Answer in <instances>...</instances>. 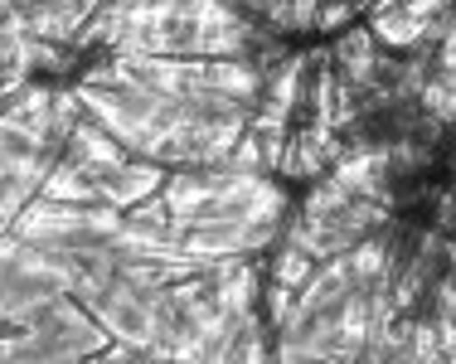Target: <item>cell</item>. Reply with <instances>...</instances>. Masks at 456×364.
<instances>
[{"label": "cell", "mask_w": 456, "mask_h": 364, "mask_svg": "<svg viewBox=\"0 0 456 364\" xmlns=\"http://www.w3.org/2000/svg\"><path fill=\"white\" fill-rule=\"evenodd\" d=\"M97 326H107V336L112 340H132V345L146 350L151 340H156V320H151V296H141L136 287H126L122 277L112 282V292L97 296L88 306Z\"/></svg>", "instance_id": "obj_1"}, {"label": "cell", "mask_w": 456, "mask_h": 364, "mask_svg": "<svg viewBox=\"0 0 456 364\" xmlns=\"http://www.w3.org/2000/svg\"><path fill=\"white\" fill-rule=\"evenodd\" d=\"M166 180H170V166H160V160H126L122 170H112V175L102 180V199L107 205H117V209H136L141 199H151V195H160L166 190Z\"/></svg>", "instance_id": "obj_2"}, {"label": "cell", "mask_w": 456, "mask_h": 364, "mask_svg": "<svg viewBox=\"0 0 456 364\" xmlns=\"http://www.w3.org/2000/svg\"><path fill=\"white\" fill-rule=\"evenodd\" d=\"M59 296V287L39 282V277L20 272V267H5V277H0V316H5V326H25V320H35L45 306H53Z\"/></svg>", "instance_id": "obj_3"}, {"label": "cell", "mask_w": 456, "mask_h": 364, "mask_svg": "<svg viewBox=\"0 0 456 364\" xmlns=\"http://www.w3.org/2000/svg\"><path fill=\"white\" fill-rule=\"evenodd\" d=\"M330 59L340 63V78L354 83V88H374V83H379V39H374V29H369V25L340 29Z\"/></svg>", "instance_id": "obj_4"}, {"label": "cell", "mask_w": 456, "mask_h": 364, "mask_svg": "<svg viewBox=\"0 0 456 364\" xmlns=\"http://www.w3.org/2000/svg\"><path fill=\"white\" fill-rule=\"evenodd\" d=\"M200 88H219V93H228V98L257 107L263 102V88H267V73L257 69L253 59H204Z\"/></svg>", "instance_id": "obj_5"}, {"label": "cell", "mask_w": 456, "mask_h": 364, "mask_svg": "<svg viewBox=\"0 0 456 364\" xmlns=\"http://www.w3.org/2000/svg\"><path fill=\"white\" fill-rule=\"evenodd\" d=\"M214 170H200V166H180V170H170V180H166V205L170 214H180V219H194V209L204 205V199L214 195Z\"/></svg>", "instance_id": "obj_6"}, {"label": "cell", "mask_w": 456, "mask_h": 364, "mask_svg": "<svg viewBox=\"0 0 456 364\" xmlns=\"http://www.w3.org/2000/svg\"><path fill=\"white\" fill-rule=\"evenodd\" d=\"M39 195L59 199V205H97V199H102V190H97V180H88L69 156H63L59 166H53V175L45 180V190H39Z\"/></svg>", "instance_id": "obj_7"}, {"label": "cell", "mask_w": 456, "mask_h": 364, "mask_svg": "<svg viewBox=\"0 0 456 364\" xmlns=\"http://www.w3.org/2000/svg\"><path fill=\"white\" fill-rule=\"evenodd\" d=\"M369 29H374V39H379L388 53H412V49H422V20H412L403 5H398V10H384V15H369Z\"/></svg>", "instance_id": "obj_8"}, {"label": "cell", "mask_w": 456, "mask_h": 364, "mask_svg": "<svg viewBox=\"0 0 456 364\" xmlns=\"http://www.w3.org/2000/svg\"><path fill=\"white\" fill-rule=\"evenodd\" d=\"M316 267H321V263L311 258L306 248H297V243L281 239L277 248H273V263H267V272H273V282H287V287H297V292H301V287L316 277Z\"/></svg>", "instance_id": "obj_9"}, {"label": "cell", "mask_w": 456, "mask_h": 364, "mask_svg": "<svg viewBox=\"0 0 456 364\" xmlns=\"http://www.w3.org/2000/svg\"><path fill=\"white\" fill-rule=\"evenodd\" d=\"M350 199H354L350 190H345L340 180L325 170L316 185H311V195H306V205H301V214H311V219H325V214H340L345 205H350Z\"/></svg>", "instance_id": "obj_10"}, {"label": "cell", "mask_w": 456, "mask_h": 364, "mask_svg": "<svg viewBox=\"0 0 456 364\" xmlns=\"http://www.w3.org/2000/svg\"><path fill=\"white\" fill-rule=\"evenodd\" d=\"M432 302H437V330H442V350H447V360L456 364V282H452V277H442V282L432 287Z\"/></svg>", "instance_id": "obj_11"}, {"label": "cell", "mask_w": 456, "mask_h": 364, "mask_svg": "<svg viewBox=\"0 0 456 364\" xmlns=\"http://www.w3.org/2000/svg\"><path fill=\"white\" fill-rule=\"evenodd\" d=\"M412 360H418V364L447 360V350H442V330H437V316H432V320H412Z\"/></svg>", "instance_id": "obj_12"}, {"label": "cell", "mask_w": 456, "mask_h": 364, "mask_svg": "<svg viewBox=\"0 0 456 364\" xmlns=\"http://www.w3.org/2000/svg\"><path fill=\"white\" fill-rule=\"evenodd\" d=\"M291 306H297V287L287 282H267V326H281V320L291 316Z\"/></svg>", "instance_id": "obj_13"}, {"label": "cell", "mask_w": 456, "mask_h": 364, "mask_svg": "<svg viewBox=\"0 0 456 364\" xmlns=\"http://www.w3.org/2000/svg\"><path fill=\"white\" fill-rule=\"evenodd\" d=\"M354 25V0H325L321 5V20L316 29H325V35H340V29Z\"/></svg>", "instance_id": "obj_14"}, {"label": "cell", "mask_w": 456, "mask_h": 364, "mask_svg": "<svg viewBox=\"0 0 456 364\" xmlns=\"http://www.w3.org/2000/svg\"><path fill=\"white\" fill-rule=\"evenodd\" d=\"M126 214H132V219H141V223H151V229H166V233H170V219H175V214H170V205H166V195L141 199V205L126 209Z\"/></svg>", "instance_id": "obj_15"}, {"label": "cell", "mask_w": 456, "mask_h": 364, "mask_svg": "<svg viewBox=\"0 0 456 364\" xmlns=\"http://www.w3.org/2000/svg\"><path fill=\"white\" fill-rule=\"evenodd\" d=\"M403 10H408L412 20H422V25H432V20L452 15V10H456V0H403Z\"/></svg>", "instance_id": "obj_16"}, {"label": "cell", "mask_w": 456, "mask_h": 364, "mask_svg": "<svg viewBox=\"0 0 456 364\" xmlns=\"http://www.w3.org/2000/svg\"><path fill=\"white\" fill-rule=\"evenodd\" d=\"M263 29H273V35H297V29H291V0H267Z\"/></svg>", "instance_id": "obj_17"}, {"label": "cell", "mask_w": 456, "mask_h": 364, "mask_svg": "<svg viewBox=\"0 0 456 364\" xmlns=\"http://www.w3.org/2000/svg\"><path fill=\"white\" fill-rule=\"evenodd\" d=\"M321 5H325V0H291V29H297V35H306V29H316V20H321Z\"/></svg>", "instance_id": "obj_18"}, {"label": "cell", "mask_w": 456, "mask_h": 364, "mask_svg": "<svg viewBox=\"0 0 456 364\" xmlns=\"http://www.w3.org/2000/svg\"><path fill=\"white\" fill-rule=\"evenodd\" d=\"M447 267H452V272H447V277H452V282H456V263H447Z\"/></svg>", "instance_id": "obj_19"}]
</instances>
